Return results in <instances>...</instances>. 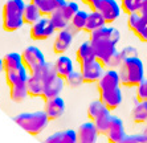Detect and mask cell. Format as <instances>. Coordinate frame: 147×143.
<instances>
[{
  "mask_svg": "<svg viewBox=\"0 0 147 143\" xmlns=\"http://www.w3.org/2000/svg\"><path fill=\"white\" fill-rule=\"evenodd\" d=\"M88 16H89V12L86 11H77V13L72 17L70 20V25L69 27L72 28L73 31H77V32H82L85 31V27H86V21H88Z\"/></svg>",
  "mask_w": 147,
  "mask_h": 143,
  "instance_id": "cell-28",
  "label": "cell"
},
{
  "mask_svg": "<svg viewBox=\"0 0 147 143\" xmlns=\"http://www.w3.org/2000/svg\"><path fill=\"white\" fill-rule=\"evenodd\" d=\"M60 9H61L62 13L66 16V19L70 21L72 20V17L77 13V11H80V7H78V4L76 3V1H66L65 5L61 7Z\"/></svg>",
  "mask_w": 147,
  "mask_h": 143,
  "instance_id": "cell-36",
  "label": "cell"
},
{
  "mask_svg": "<svg viewBox=\"0 0 147 143\" xmlns=\"http://www.w3.org/2000/svg\"><path fill=\"white\" fill-rule=\"evenodd\" d=\"M33 74L38 76L44 82H48L49 80L55 78L56 76H58L57 70H56V66H55V62H48V61L45 62L44 65H41L37 70H34Z\"/></svg>",
  "mask_w": 147,
  "mask_h": 143,
  "instance_id": "cell-26",
  "label": "cell"
},
{
  "mask_svg": "<svg viewBox=\"0 0 147 143\" xmlns=\"http://www.w3.org/2000/svg\"><path fill=\"white\" fill-rule=\"evenodd\" d=\"M121 64H122V58H121L119 51H118V53H115L110 60H107V61L103 64V68L105 69H118L121 66Z\"/></svg>",
  "mask_w": 147,
  "mask_h": 143,
  "instance_id": "cell-38",
  "label": "cell"
},
{
  "mask_svg": "<svg viewBox=\"0 0 147 143\" xmlns=\"http://www.w3.org/2000/svg\"><path fill=\"white\" fill-rule=\"evenodd\" d=\"M131 119L135 123H147V101H138L134 105Z\"/></svg>",
  "mask_w": 147,
  "mask_h": 143,
  "instance_id": "cell-25",
  "label": "cell"
},
{
  "mask_svg": "<svg viewBox=\"0 0 147 143\" xmlns=\"http://www.w3.org/2000/svg\"><path fill=\"white\" fill-rule=\"evenodd\" d=\"M65 78H62L60 76H56L55 78L49 80L48 82H45V89H44V99H49L53 97H57L62 93L64 86H65Z\"/></svg>",
  "mask_w": 147,
  "mask_h": 143,
  "instance_id": "cell-17",
  "label": "cell"
},
{
  "mask_svg": "<svg viewBox=\"0 0 147 143\" xmlns=\"http://www.w3.org/2000/svg\"><path fill=\"white\" fill-rule=\"evenodd\" d=\"M82 1H84V3H86V4H89L90 7H92V5H93L94 3H96L97 0H82Z\"/></svg>",
  "mask_w": 147,
  "mask_h": 143,
  "instance_id": "cell-43",
  "label": "cell"
},
{
  "mask_svg": "<svg viewBox=\"0 0 147 143\" xmlns=\"http://www.w3.org/2000/svg\"><path fill=\"white\" fill-rule=\"evenodd\" d=\"M27 88L29 97L32 98H40L44 95V89H45V82L38 77V76L31 73L27 80Z\"/></svg>",
  "mask_w": 147,
  "mask_h": 143,
  "instance_id": "cell-19",
  "label": "cell"
},
{
  "mask_svg": "<svg viewBox=\"0 0 147 143\" xmlns=\"http://www.w3.org/2000/svg\"><path fill=\"white\" fill-rule=\"evenodd\" d=\"M41 16H42V15H41L40 9H38V8L36 7L32 1H29V4H25L24 13H23V17H24V23L25 24L32 25V24L36 23Z\"/></svg>",
  "mask_w": 147,
  "mask_h": 143,
  "instance_id": "cell-29",
  "label": "cell"
},
{
  "mask_svg": "<svg viewBox=\"0 0 147 143\" xmlns=\"http://www.w3.org/2000/svg\"><path fill=\"white\" fill-rule=\"evenodd\" d=\"M65 82H66V85L70 86V88H73V89L80 88L81 85L85 84L81 70H73L72 73H69V74L65 77Z\"/></svg>",
  "mask_w": 147,
  "mask_h": 143,
  "instance_id": "cell-33",
  "label": "cell"
},
{
  "mask_svg": "<svg viewBox=\"0 0 147 143\" xmlns=\"http://www.w3.org/2000/svg\"><path fill=\"white\" fill-rule=\"evenodd\" d=\"M99 133L93 121L81 123L77 129V143H97Z\"/></svg>",
  "mask_w": 147,
  "mask_h": 143,
  "instance_id": "cell-10",
  "label": "cell"
},
{
  "mask_svg": "<svg viewBox=\"0 0 147 143\" xmlns=\"http://www.w3.org/2000/svg\"><path fill=\"white\" fill-rule=\"evenodd\" d=\"M134 34H135L139 40L143 41V42H147V17L146 16H142L139 24H138V27L135 28V31H134Z\"/></svg>",
  "mask_w": 147,
  "mask_h": 143,
  "instance_id": "cell-35",
  "label": "cell"
},
{
  "mask_svg": "<svg viewBox=\"0 0 147 143\" xmlns=\"http://www.w3.org/2000/svg\"><path fill=\"white\" fill-rule=\"evenodd\" d=\"M56 28L53 27V24L51 21L49 16H41L34 24L31 25V37L36 41H42L47 40L55 33Z\"/></svg>",
  "mask_w": 147,
  "mask_h": 143,
  "instance_id": "cell-6",
  "label": "cell"
},
{
  "mask_svg": "<svg viewBox=\"0 0 147 143\" xmlns=\"http://www.w3.org/2000/svg\"><path fill=\"white\" fill-rule=\"evenodd\" d=\"M3 64H4V70L16 68V66L21 65V64H23V57H21V53H16V52L7 53V55L3 57Z\"/></svg>",
  "mask_w": 147,
  "mask_h": 143,
  "instance_id": "cell-31",
  "label": "cell"
},
{
  "mask_svg": "<svg viewBox=\"0 0 147 143\" xmlns=\"http://www.w3.org/2000/svg\"><path fill=\"white\" fill-rule=\"evenodd\" d=\"M110 121H111V114H110V111L105 113L102 115H99L98 118H96L93 121L97 127V130H98L99 135H105V134H106L107 129H109V126H110Z\"/></svg>",
  "mask_w": 147,
  "mask_h": 143,
  "instance_id": "cell-32",
  "label": "cell"
},
{
  "mask_svg": "<svg viewBox=\"0 0 147 143\" xmlns=\"http://www.w3.org/2000/svg\"><path fill=\"white\" fill-rule=\"evenodd\" d=\"M24 0H8L3 5V29L7 32L19 31L24 25Z\"/></svg>",
  "mask_w": 147,
  "mask_h": 143,
  "instance_id": "cell-3",
  "label": "cell"
},
{
  "mask_svg": "<svg viewBox=\"0 0 147 143\" xmlns=\"http://www.w3.org/2000/svg\"><path fill=\"white\" fill-rule=\"evenodd\" d=\"M51 21L53 24V27L56 28V31H61V29H65L70 25V21L66 19V16L62 13V11L58 8L57 11H55L51 15Z\"/></svg>",
  "mask_w": 147,
  "mask_h": 143,
  "instance_id": "cell-30",
  "label": "cell"
},
{
  "mask_svg": "<svg viewBox=\"0 0 147 143\" xmlns=\"http://www.w3.org/2000/svg\"><path fill=\"white\" fill-rule=\"evenodd\" d=\"M13 121L29 135L36 136L40 135L48 127L51 119L47 115L45 110H37V111L20 113L13 117Z\"/></svg>",
  "mask_w": 147,
  "mask_h": 143,
  "instance_id": "cell-1",
  "label": "cell"
},
{
  "mask_svg": "<svg viewBox=\"0 0 147 143\" xmlns=\"http://www.w3.org/2000/svg\"><path fill=\"white\" fill-rule=\"evenodd\" d=\"M143 0H122V11L125 13L130 15L134 12H139L140 7H142Z\"/></svg>",
  "mask_w": 147,
  "mask_h": 143,
  "instance_id": "cell-34",
  "label": "cell"
},
{
  "mask_svg": "<svg viewBox=\"0 0 147 143\" xmlns=\"http://www.w3.org/2000/svg\"><path fill=\"white\" fill-rule=\"evenodd\" d=\"M140 19H142L140 12H134V13L129 15V19H127V25H129V28H130L133 32L135 31V28L138 27V24H139Z\"/></svg>",
  "mask_w": 147,
  "mask_h": 143,
  "instance_id": "cell-41",
  "label": "cell"
},
{
  "mask_svg": "<svg viewBox=\"0 0 147 143\" xmlns=\"http://www.w3.org/2000/svg\"><path fill=\"white\" fill-rule=\"evenodd\" d=\"M44 143H77V130L65 129L48 135Z\"/></svg>",
  "mask_w": 147,
  "mask_h": 143,
  "instance_id": "cell-16",
  "label": "cell"
},
{
  "mask_svg": "<svg viewBox=\"0 0 147 143\" xmlns=\"http://www.w3.org/2000/svg\"><path fill=\"white\" fill-rule=\"evenodd\" d=\"M121 85H122L121 84V76L117 69H105L103 74L101 76L99 81L97 82L99 93L105 92V90H110V89L119 88Z\"/></svg>",
  "mask_w": 147,
  "mask_h": 143,
  "instance_id": "cell-11",
  "label": "cell"
},
{
  "mask_svg": "<svg viewBox=\"0 0 147 143\" xmlns=\"http://www.w3.org/2000/svg\"><path fill=\"white\" fill-rule=\"evenodd\" d=\"M125 135H126V131H125V123H123V121L119 117L111 115L110 126L107 129L106 134H105L109 143H118Z\"/></svg>",
  "mask_w": 147,
  "mask_h": 143,
  "instance_id": "cell-13",
  "label": "cell"
},
{
  "mask_svg": "<svg viewBox=\"0 0 147 143\" xmlns=\"http://www.w3.org/2000/svg\"><path fill=\"white\" fill-rule=\"evenodd\" d=\"M47 115L49 117L51 121H55L58 119L60 117L64 115V113L66 110V105L65 101L61 95H57V97H53V98L45 99V107H44Z\"/></svg>",
  "mask_w": 147,
  "mask_h": 143,
  "instance_id": "cell-12",
  "label": "cell"
},
{
  "mask_svg": "<svg viewBox=\"0 0 147 143\" xmlns=\"http://www.w3.org/2000/svg\"><path fill=\"white\" fill-rule=\"evenodd\" d=\"M105 25H106V20H105V17L99 13L98 11L93 9L92 12H89V16H88V21H86L85 32H88V33H92V32L97 31V29L105 27Z\"/></svg>",
  "mask_w": 147,
  "mask_h": 143,
  "instance_id": "cell-23",
  "label": "cell"
},
{
  "mask_svg": "<svg viewBox=\"0 0 147 143\" xmlns=\"http://www.w3.org/2000/svg\"><path fill=\"white\" fill-rule=\"evenodd\" d=\"M107 111H110V110L107 109L106 105L101 99H96V101L90 102L88 106V117H89L90 121H94L96 118H98L99 115H102Z\"/></svg>",
  "mask_w": 147,
  "mask_h": 143,
  "instance_id": "cell-27",
  "label": "cell"
},
{
  "mask_svg": "<svg viewBox=\"0 0 147 143\" xmlns=\"http://www.w3.org/2000/svg\"><path fill=\"white\" fill-rule=\"evenodd\" d=\"M81 73L85 84H97L103 74V65L97 58L81 62Z\"/></svg>",
  "mask_w": 147,
  "mask_h": 143,
  "instance_id": "cell-7",
  "label": "cell"
},
{
  "mask_svg": "<svg viewBox=\"0 0 147 143\" xmlns=\"http://www.w3.org/2000/svg\"><path fill=\"white\" fill-rule=\"evenodd\" d=\"M140 15L142 16H146L147 17V0H143V3H142V7H140Z\"/></svg>",
  "mask_w": 147,
  "mask_h": 143,
  "instance_id": "cell-42",
  "label": "cell"
},
{
  "mask_svg": "<svg viewBox=\"0 0 147 143\" xmlns=\"http://www.w3.org/2000/svg\"><path fill=\"white\" fill-rule=\"evenodd\" d=\"M93 9L98 11L106 20V24H111L121 16L122 5L117 0H97L92 5Z\"/></svg>",
  "mask_w": 147,
  "mask_h": 143,
  "instance_id": "cell-4",
  "label": "cell"
},
{
  "mask_svg": "<svg viewBox=\"0 0 147 143\" xmlns=\"http://www.w3.org/2000/svg\"><path fill=\"white\" fill-rule=\"evenodd\" d=\"M4 74H5L7 85L11 86V85H13V84H19V82H27L31 73H29V70L27 69V66L24 64H21L19 66H16V68L4 70Z\"/></svg>",
  "mask_w": 147,
  "mask_h": 143,
  "instance_id": "cell-15",
  "label": "cell"
},
{
  "mask_svg": "<svg viewBox=\"0 0 147 143\" xmlns=\"http://www.w3.org/2000/svg\"><path fill=\"white\" fill-rule=\"evenodd\" d=\"M118 143H147V138L142 134H126Z\"/></svg>",
  "mask_w": 147,
  "mask_h": 143,
  "instance_id": "cell-37",
  "label": "cell"
},
{
  "mask_svg": "<svg viewBox=\"0 0 147 143\" xmlns=\"http://www.w3.org/2000/svg\"><path fill=\"white\" fill-rule=\"evenodd\" d=\"M118 72L121 76V84L126 88H137L144 78L143 62L138 56L122 61Z\"/></svg>",
  "mask_w": 147,
  "mask_h": 143,
  "instance_id": "cell-2",
  "label": "cell"
},
{
  "mask_svg": "<svg viewBox=\"0 0 147 143\" xmlns=\"http://www.w3.org/2000/svg\"><path fill=\"white\" fill-rule=\"evenodd\" d=\"M72 31L73 29L70 27L65 28V29H61V31H57L55 42H53V52H55L56 55H58V56L64 55L70 48L73 40H74V34H73Z\"/></svg>",
  "mask_w": 147,
  "mask_h": 143,
  "instance_id": "cell-9",
  "label": "cell"
},
{
  "mask_svg": "<svg viewBox=\"0 0 147 143\" xmlns=\"http://www.w3.org/2000/svg\"><path fill=\"white\" fill-rule=\"evenodd\" d=\"M55 66L57 70V74L62 78H65L69 73H72L74 70V65H73L72 58L68 57L65 55H60L57 57V60L55 61Z\"/></svg>",
  "mask_w": 147,
  "mask_h": 143,
  "instance_id": "cell-22",
  "label": "cell"
},
{
  "mask_svg": "<svg viewBox=\"0 0 147 143\" xmlns=\"http://www.w3.org/2000/svg\"><path fill=\"white\" fill-rule=\"evenodd\" d=\"M97 38H106V40H110L115 42V44H118L121 38V33L117 28L105 25V27L99 28V29L90 33V40H97Z\"/></svg>",
  "mask_w": 147,
  "mask_h": 143,
  "instance_id": "cell-20",
  "label": "cell"
},
{
  "mask_svg": "<svg viewBox=\"0 0 147 143\" xmlns=\"http://www.w3.org/2000/svg\"><path fill=\"white\" fill-rule=\"evenodd\" d=\"M143 135L147 138V123H146V127H144V130H143Z\"/></svg>",
  "mask_w": 147,
  "mask_h": 143,
  "instance_id": "cell-45",
  "label": "cell"
},
{
  "mask_svg": "<svg viewBox=\"0 0 147 143\" xmlns=\"http://www.w3.org/2000/svg\"><path fill=\"white\" fill-rule=\"evenodd\" d=\"M31 1L40 9L42 16H51L55 11L66 4V0H31Z\"/></svg>",
  "mask_w": 147,
  "mask_h": 143,
  "instance_id": "cell-18",
  "label": "cell"
},
{
  "mask_svg": "<svg viewBox=\"0 0 147 143\" xmlns=\"http://www.w3.org/2000/svg\"><path fill=\"white\" fill-rule=\"evenodd\" d=\"M119 56L122 58V61L127 60V58H133V57H137L138 56V51L135 47H125L122 51H119Z\"/></svg>",
  "mask_w": 147,
  "mask_h": 143,
  "instance_id": "cell-40",
  "label": "cell"
},
{
  "mask_svg": "<svg viewBox=\"0 0 147 143\" xmlns=\"http://www.w3.org/2000/svg\"><path fill=\"white\" fill-rule=\"evenodd\" d=\"M99 99L106 105V107L110 111L118 109L121 106V103H122V99H123L121 86L119 88H115V89H110V90L101 92L99 93Z\"/></svg>",
  "mask_w": 147,
  "mask_h": 143,
  "instance_id": "cell-14",
  "label": "cell"
},
{
  "mask_svg": "<svg viewBox=\"0 0 147 143\" xmlns=\"http://www.w3.org/2000/svg\"><path fill=\"white\" fill-rule=\"evenodd\" d=\"M93 47H94V52H96V58L102 62V65L110 60L115 53H118L117 51V44L106 38H97V40H90Z\"/></svg>",
  "mask_w": 147,
  "mask_h": 143,
  "instance_id": "cell-8",
  "label": "cell"
},
{
  "mask_svg": "<svg viewBox=\"0 0 147 143\" xmlns=\"http://www.w3.org/2000/svg\"><path fill=\"white\" fill-rule=\"evenodd\" d=\"M21 57H23V64L27 66L29 73H33L34 70H37L40 68L41 65H44L47 62L42 51L37 47H33V45L25 48L23 53H21Z\"/></svg>",
  "mask_w": 147,
  "mask_h": 143,
  "instance_id": "cell-5",
  "label": "cell"
},
{
  "mask_svg": "<svg viewBox=\"0 0 147 143\" xmlns=\"http://www.w3.org/2000/svg\"><path fill=\"white\" fill-rule=\"evenodd\" d=\"M4 72V64H3V58H0V73Z\"/></svg>",
  "mask_w": 147,
  "mask_h": 143,
  "instance_id": "cell-44",
  "label": "cell"
},
{
  "mask_svg": "<svg viewBox=\"0 0 147 143\" xmlns=\"http://www.w3.org/2000/svg\"><path fill=\"white\" fill-rule=\"evenodd\" d=\"M137 99L147 101V78H143L142 82L137 86Z\"/></svg>",
  "mask_w": 147,
  "mask_h": 143,
  "instance_id": "cell-39",
  "label": "cell"
},
{
  "mask_svg": "<svg viewBox=\"0 0 147 143\" xmlns=\"http://www.w3.org/2000/svg\"><path fill=\"white\" fill-rule=\"evenodd\" d=\"M76 56H77V60L78 62H85L96 58V52H94V47H93L92 41H84L78 48H77V52H76Z\"/></svg>",
  "mask_w": 147,
  "mask_h": 143,
  "instance_id": "cell-24",
  "label": "cell"
},
{
  "mask_svg": "<svg viewBox=\"0 0 147 143\" xmlns=\"http://www.w3.org/2000/svg\"><path fill=\"white\" fill-rule=\"evenodd\" d=\"M29 97L27 88V82H19L9 86V98L16 103L24 102L25 99Z\"/></svg>",
  "mask_w": 147,
  "mask_h": 143,
  "instance_id": "cell-21",
  "label": "cell"
}]
</instances>
